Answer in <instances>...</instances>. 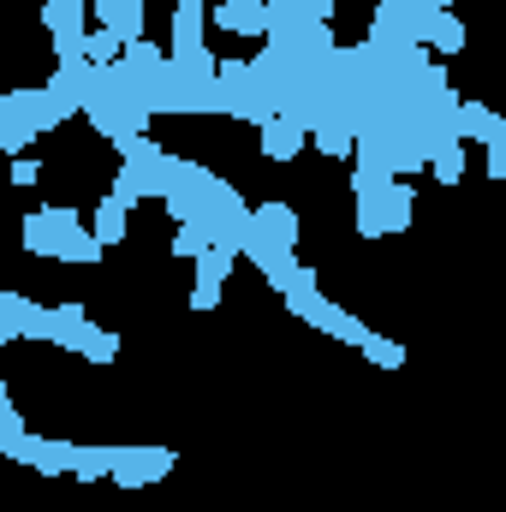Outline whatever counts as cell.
I'll return each instance as SVG.
<instances>
[{"mask_svg":"<svg viewBox=\"0 0 506 512\" xmlns=\"http://www.w3.org/2000/svg\"><path fill=\"white\" fill-rule=\"evenodd\" d=\"M239 256H251L256 268L268 274V286H274V292H280V286H286V280L298 274V256L286 251V245H274V239H262L256 227L245 233V239H239Z\"/></svg>","mask_w":506,"mask_h":512,"instance_id":"5b68a950","label":"cell"},{"mask_svg":"<svg viewBox=\"0 0 506 512\" xmlns=\"http://www.w3.org/2000/svg\"><path fill=\"white\" fill-rule=\"evenodd\" d=\"M447 126L459 131V137H483V143H506V120L495 114V108H489V102H453Z\"/></svg>","mask_w":506,"mask_h":512,"instance_id":"8992f818","label":"cell"},{"mask_svg":"<svg viewBox=\"0 0 506 512\" xmlns=\"http://www.w3.org/2000/svg\"><path fill=\"white\" fill-rule=\"evenodd\" d=\"M251 6H268V0H251Z\"/></svg>","mask_w":506,"mask_h":512,"instance_id":"4dcf8cb0","label":"cell"},{"mask_svg":"<svg viewBox=\"0 0 506 512\" xmlns=\"http://www.w3.org/2000/svg\"><path fill=\"white\" fill-rule=\"evenodd\" d=\"M12 328H18L24 340H54V310H48V304H30V298H18V316H12Z\"/></svg>","mask_w":506,"mask_h":512,"instance_id":"9a60e30c","label":"cell"},{"mask_svg":"<svg viewBox=\"0 0 506 512\" xmlns=\"http://www.w3.org/2000/svg\"><path fill=\"white\" fill-rule=\"evenodd\" d=\"M173 447H114V465H108V477L120 483V489H143V483H155V477H167L173 471Z\"/></svg>","mask_w":506,"mask_h":512,"instance_id":"3957f363","label":"cell"},{"mask_svg":"<svg viewBox=\"0 0 506 512\" xmlns=\"http://www.w3.org/2000/svg\"><path fill=\"white\" fill-rule=\"evenodd\" d=\"M72 447H78V441L30 435V453H24V465H30V471H42V477H66V471H72Z\"/></svg>","mask_w":506,"mask_h":512,"instance_id":"9c48e42d","label":"cell"},{"mask_svg":"<svg viewBox=\"0 0 506 512\" xmlns=\"http://www.w3.org/2000/svg\"><path fill=\"white\" fill-rule=\"evenodd\" d=\"M173 6H185V12H203V0H173Z\"/></svg>","mask_w":506,"mask_h":512,"instance_id":"f546056e","label":"cell"},{"mask_svg":"<svg viewBox=\"0 0 506 512\" xmlns=\"http://www.w3.org/2000/svg\"><path fill=\"white\" fill-rule=\"evenodd\" d=\"M90 12H96V18H102V30H108V24H114V0H90Z\"/></svg>","mask_w":506,"mask_h":512,"instance_id":"4316f807","label":"cell"},{"mask_svg":"<svg viewBox=\"0 0 506 512\" xmlns=\"http://www.w3.org/2000/svg\"><path fill=\"white\" fill-rule=\"evenodd\" d=\"M215 24L233 30V36H262L268 30V6H251V0H221L215 6Z\"/></svg>","mask_w":506,"mask_h":512,"instance_id":"8fae6325","label":"cell"},{"mask_svg":"<svg viewBox=\"0 0 506 512\" xmlns=\"http://www.w3.org/2000/svg\"><path fill=\"white\" fill-rule=\"evenodd\" d=\"M304 137H316L322 155H352V126H346V120H316Z\"/></svg>","mask_w":506,"mask_h":512,"instance_id":"ac0fdd59","label":"cell"},{"mask_svg":"<svg viewBox=\"0 0 506 512\" xmlns=\"http://www.w3.org/2000/svg\"><path fill=\"white\" fill-rule=\"evenodd\" d=\"M84 60H90V66L120 60V36H114V30H102V24H96V30H84Z\"/></svg>","mask_w":506,"mask_h":512,"instance_id":"ffe728a7","label":"cell"},{"mask_svg":"<svg viewBox=\"0 0 506 512\" xmlns=\"http://www.w3.org/2000/svg\"><path fill=\"white\" fill-rule=\"evenodd\" d=\"M203 251H209V227L179 221V233H173V256H203Z\"/></svg>","mask_w":506,"mask_h":512,"instance_id":"603a6c76","label":"cell"},{"mask_svg":"<svg viewBox=\"0 0 506 512\" xmlns=\"http://www.w3.org/2000/svg\"><path fill=\"white\" fill-rule=\"evenodd\" d=\"M489 173L506 179V143H489Z\"/></svg>","mask_w":506,"mask_h":512,"instance_id":"484cf974","label":"cell"},{"mask_svg":"<svg viewBox=\"0 0 506 512\" xmlns=\"http://www.w3.org/2000/svg\"><path fill=\"white\" fill-rule=\"evenodd\" d=\"M108 465H114V447H72V471H66V477H78V483H102Z\"/></svg>","mask_w":506,"mask_h":512,"instance_id":"2e32d148","label":"cell"},{"mask_svg":"<svg viewBox=\"0 0 506 512\" xmlns=\"http://www.w3.org/2000/svg\"><path fill=\"white\" fill-rule=\"evenodd\" d=\"M36 179H42V161L18 155V161H12V185H36Z\"/></svg>","mask_w":506,"mask_h":512,"instance_id":"d4e9b609","label":"cell"},{"mask_svg":"<svg viewBox=\"0 0 506 512\" xmlns=\"http://www.w3.org/2000/svg\"><path fill=\"white\" fill-rule=\"evenodd\" d=\"M251 227L262 233V239H274V245H286V251L298 245V215H292L286 203H256V209H251Z\"/></svg>","mask_w":506,"mask_h":512,"instance_id":"30bf717a","label":"cell"},{"mask_svg":"<svg viewBox=\"0 0 506 512\" xmlns=\"http://www.w3.org/2000/svg\"><path fill=\"white\" fill-rule=\"evenodd\" d=\"M197 48H203V12L173 6V48H167V60H191Z\"/></svg>","mask_w":506,"mask_h":512,"instance_id":"5bb4252c","label":"cell"},{"mask_svg":"<svg viewBox=\"0 0 506 512\" xmlns=\"http://www.w3.org/2000/svg\"><path fill=\"white\" fill-rule=\"evenodd\" d=\"M12 411V393H6V376H0V417Z\"/></svg>","mask_w":506,"mask_h":512,"instance_id":"f1b7e54d","label":"cell"},{"mask_svg":"<svg viewBox=\"0 0 506 512\" xmlns=\"http://www.w3.org/2000/svg\"><path fill=\"white\" fill-rule=\"evenodd\" d=\"M411 6H423V12H453V0H411Z\"/></svg>","mask_w":506,"mask_h":512,"instance_id":"83f0119b","label":"cell"},{"mask_svg":"<svg viewBox=\"0 0 506 512\" xmlns=\"http://www.w3.org/2000/svg\"><path fill=\"white\" fill-rule=\"evenodd\" d=\"M256 131H262V155H268V161H298V149H304V126H292L286 114H268Z\"/></svg>","mask_w":506,"mask_h":512,"instance_id":"52a82bcc","label":"cell"},{"mask_svg":"<svg viewBox=\"0 0 506 512\" xmlns=\"http://www.w3.org/2000/svg\"><path fill=\"white\" fill-rule=\"evenodd\" d=\"M36 215H42V221H48V227H54V233H60V239H66V233H78V227H84V221H78V209H60V203H48V209H36Z\"/></svg>","mask_w":506,"mask_h":512,"instance_id":"cb8c5ba5","label":"cell"},{"mask_svg":"<svg viewBox=\"0 0 506 512\" xmlns=\"http://www.w3.org/2000/svg\"><path fill=\"white\" fill-rule=\"evenodd\" d=\"M24 251L30 256H60V233H54L36 209H30V221H24Z\"/></svg>","mask_w":506,"mask_h":512,"instance_id":"d6986e66","label":"cell"},{"mask_svg":"<svg viewBox=\"0 0 506 512\" xmlns=\"http://www.w3.org/2000/svg\"><path fill=\"white\" fill-rule=\"evenodd\" d=\"M280 298H286V310H292L298 322H316L322 334H334V328H340V316H346L340 304H328V298H322V286H316V274H310L304 262H298V274L280 286Z\"/></svg>","mask_w":506,"mask_h":512,"instance_id":"7a4b0ae2","label":"cell"},{"mask_svg":"<svg viewBox=\"0 0 506 512\" xmlns=\"http://www.w3.org/2000/svg\"><path fill=\"white\" fill-rule=\"evenodd\" d=\"M465 42H471L465 18H453V12H429V30H423V48H429V54H459Z\"/></svg>","mask_w":506,"mask_h":512,"instance_id":"7c38bea8","label":"cell"},{"mask_svg":"<svg viewBox=\"0 0 506 512\" xmlns=\"http://www.w3.org/2000/svg\"><path fill=\"white\" fill-rule=\"evenodd\" d=\"M126 215H131V197H120V191L96 203V227H90V233H96V245H102V251L126 239Z\"/></svg>","mask_w":506,"mask_h":512,"instance_id":"4fadbf2b","label":"cell"},{"mask_svg":"<svg viewBox=\"0 0 506 512\" xmlns=\"http://www.w3.org/2000/svg\"><path fill=\"white\" fill-rule=\"evenodd\" d=\"M60 262H102V245H96V233H90V227L66 233V239H60Z\"/></svg>","mask_w":506,"mask_h":512,"instance_id":"7402d4cb","label":"cell"},{"mask_svg":"<svg viewBox=\"0 0 506 512\" xmlns=\"http://www.w3.org/2000/svg\"><path fill=\"white\" fill-rule=\"evenodd\" d=\"M54 346H66V352H84L90 364H114V358H120V334H108V328H90L84 304H54Z\"/></svg>","mask_w":506,"mask_h":512,"instance_id":"6da1fadb","label":"cell"},{"mask_svg":"<svg viewBox=\"0 0 506 512\" xmlns=\"http://www.w3.org/2000/svg\"><path fill=\"white\" fill-rule=\"evenodd\" d=\"M0 453H6V459H18V465H24V453H30V429L18 423V411H6V417H0Z\"/></svg>","mask_w":506,"mask_h":512,"instance_id":"44dd1931","label":"cell"},{"mask_svg":"<svg viewBox=\"0 0 506 512\" xmlns=\"http://www.w3.org/2000/svg\"><path fill=\"white\" fill-rule=\"evenodd\" d=\"M358 352H364L370 364H381V370H399V364H405V346H399V340H387V334H376V328H364V334H358Z\"/></svg>","mask_w":506,"mask_h":512,"instance_id":"e0dca14e","label":"cell"},{"mask_svg":"<svg viewBox=\"0 0 506 512\" xmlns=\"http://www.w3.org/2000/svg\"><path fill=\"white\" fill-rule=\"evenodd\" d=\"M411 209H417V191L405 179H387V191H381V203H376L381 233H405L411 227Z\"/></svg>","mask_w":506,"mask_h":512,"instance_id":"ba28073f","label":"cell"},{"mask_svg":"<svg viewBox=\"0 0 506 512\" xmlns=\"http://www.w3.org/2000/svg\"><path fill=\"white\" fill-rule=\"evenodd\" d=\"M233 262H239V251H233V245H209V251L197 256V286H191V310H215V304H221V286H227Z\"/></svg>","mask_w":506,"mask_h":512,"instance_id":"277c9868","label":"cell"}]
</instances>
